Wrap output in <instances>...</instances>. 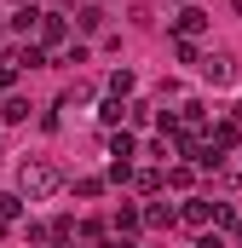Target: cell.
I'll use <instances>...</instances> for the list:
<instances>
[{
  "label": "cell",
  "instance_id": "5b68a950",
  "mask_svg": "<svg viewBox=\"0 0 242 248\" xmlns=\"http://www.w3.org/2000/svg\"><path fill=\"white\" fill-rule=\"evenodd\" d=\"M237 12H242V0H237Z\"/></svg>",
  "mask_w": 242,
  "mask_h": 248
},
{
  "label": "cell",
  "instance_id": "3957f363",
  "mask_svg": "<svg viewBox=\"0 0 242 248\" xmlns=\"http://www.w3.org/2000/svg\"><path fill=\"white\" fill-rule=\"evenodd\" d=\"M0 116H6V122H23V116H29V104H23V98H6V110H0Z\"/></svg>",
  "mask_w": 242,
  "mask_h": 248
},
{
  "label": "cell",
  "instance_id": "277c9868",
  "mask_svg": "<svg viewBox=\"0 0 242 248\" xmlns=\"http://www.w3.org/2000/svg\"><path fill=\"white\" fill-rule=\"evenodd\" d=\"M17 214V196H0V219H12Z\"/></svg>",
  "mask_w": 242,
  "mask_h": 248
},
{
  "label": "cell",
  "instance_id": "7a4b0ae2",
  "mask_svg": "<svg viewBox=\"0 0 242 248\" xmlns=\"http://www.w3.org/2000/svg\"><path fill=\"white\" fill-rule=\"evenodd\" d=\"M202 75H208L213 87H231V81H237V58H231V52H213V58H202Z\"/></svg>",
  "mask_w": 242,
  "mask_h": 248
},
{
  "label": "cell",
  "instance_id": "6da1fadb",
  "mask_svg": "<svg viewBox=\"0 0 242 248\" xmlns=\"http://www.w3.org/2000/svg\"><path fill=\"white\" fill-rule=\"evenodd\" d=\"M63 185V173L52 168V162H41V156H29V162H17V190L29 196V202H46L52 190Z\"/></svg>",
  "mask_w": 242,
  "mask_h": 248
}]
</instances>
